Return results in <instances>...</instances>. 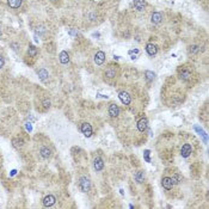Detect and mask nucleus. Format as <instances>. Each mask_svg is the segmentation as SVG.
<instances>
[{"label": "nucleus", "instance_id": "nucleus-10", "mask_svg": "<svg viewBox=\"0 0 209 209\" xmlns=\"http://www.w3.org/2000/svg\"><path fill=\"white\" fill-rule=\"evenodd\" d=\"M147 127H148L147 118H141L139 122H138V129H139L140 132H145L147 129Z\"/></svg>", "mask_w": 209, "mask_h": 209}, {"label": "nucleus", "instance_id": "nucleus-19", "mask_svg": "<svg viewBox=\"0 0 209 209\" xmlns=\"http://www.w3.org/2000/svg\"><path fill=\"white\" fill-rule=\"evenodd\" d=\"M38 77H40V79H41V80L47 79V78H48V72H47L45 70H38Z\"/></svg>", "mask_w": 209, "mask_h": 209}, {"label": "nucleus", "instance_id": "nucleus-5", "mask_svg": "<svg viewBox=\"0 0 209 209\" xmlns=\"http://www.w3.org/2000/svg\"><path fill=\"white\" fill-rule=\"evenodd\" d=\"M118 114H120V108H118L115 103L110 104V106H109V115H110L111 117H117Z\"/></svg>", "mask_w": 209, "mask_h": 209}, {"label": "nucleus", "instance_id": "nucleus-8", "mask_svg": "<svg viewBox=\"0 0 209 209\" xmlns=\"http://www.w3.org/2000/svg\"><path fill=\"white\" fill-rule=\"evenodd\" d=\"M161 184H163V186H164L166 190H171V189H172V186H173V182H172V179H171L170 177H165V178H163Z\"/></svg>", "mask_w": 209, "mask_h": 209}, {"label": "nucleus", "instance_id": "nucleus-20", "mask_svg": "<svg viewBox=\"0 0 209 209\" xmlns=\"http://www.w3.org/2000/svg\"><path fill=\"white\" fill-rule=\"evenodd\" d=\"M28 53H29V55L34 57V56H36V54H37V49H36L34 45H30V47H29Z\"/></svg>", "mask_w": 209, "mask_h": 209}, {"label": "nucleus", "instance_id": "nucleus-11", "mask_svg": "<svg viewBox=\"0 0 209 209\" xmlns=\"http://www.w3.org/2000/svg\"><path fill=\"white\" fill-rule=\"evenodd\" d=\"M93 166L96 168V171H102L103 167H104L103 159H102V158H96V159H95V163H93Z\"/></svg>", "mask_w": 209, "mask_h": 209}, {"label": "nucleus", "instance_id": "nucleus-16", "mask_svg": "<svg viewBox=\"0 0 209 209\" xmlns=\"http://www.w3.org/2000/svg\"><path fill=\"white\" fill-rule=\"evenodd\" d=\"M9 6L12 9H18L22 5V0H7Z\"/></svg>", "mask_w": 209, "mask_h": 209}, {"label": "nucleus", "instance_id": "nucleus-2", "mask_svg": "<svg viewBox=\"0 0 209 209\" xmlns=\"http://www.w3.org/2000/svg\"><path fill=\"white\" fill-rule=\"evenodd\" d=\"M81 133H83L86 138H90V136L92 135V127H91V124H88V123H83V124H81Z\"/></svg>", "mask_w": 209, "mask_h": 209}, {"label": "nucleus", "instance_id": "nucleus-26", "mask_svg": "<svg viewBox=\"0 0 209 209\" xmlns=\"http://www.w3.org/2000/svg\"><path fill=\"white\" fill-rule=\"evenodd\" d=\"M43 105H44V108H49L50 106V102L49 100H44L43 102Z\"/></svg>", "mask_w": 209, "mask_h": 209}, {"label": "nucleus", "instance_id": "nucleus-14", "mask_svg": "<svg viewBox=\"0 0 209 209\" xmlns=\"http://www.w3.org/2000/svg\"><path fill=\"white\" fill-rule=\"evenodd\" d=\"M60 61H61V63H63V65L68 63L70 56L67 54V52H61V53H60Z\"/></svg>", "mask_w": 209, "mask_h": 209}, {"label": "nucleus", "instance_id": "nucleus-4", "mask_svg": "<svg viewBox=\"0 0 209 209\" xmlns=\"http://www.w3.org/2000/svg\"><path fill=\"white\" fill-rule=\"evenodd\" d=\"M104 61H105V54L103 52H97L96 55H95V62L100 66V65L104 63Z\"/></svg>", "mask_w": 209, "mask_h": 209}, {"label": "nucleus", "instance_id": "nucleus-12", "mask_svg": "<svg viewBox=\"0 0 209 209\" xmlns=\"http://www.w3.org/2000/svg\"><path fill=\"white\" fill-rule=\"evenodd\" d=\"M145 6H146L145 0H134V7H135L138 11H143Z\"/></svg>", "mask_w": 209, "mask_h": 209}, {"label": "nucleus", "instance_id": "nucleus-22", "mask_svg": "<svg viewBox=\"0 0 209 209\" xmlns=\"http://www.w3.org/2000/svg\"><path fill=\"white\" fill-rule=\"evenodd\" d=\"M172 182H173V184H176V183H179V182H182V177L178 175V173H175L173 176H172Z\"/></svg>", "mask_w": 209, "mask_h": 209}, {"label": "nucleus", "instance_id": "nucleus-28", "mask_svg": "<svg viewBox=\"0 0 209 209\" xmlns=\"http://www.w3.org/2000/svg\"><path fill=\"white\" fill-rule=\"evenodd\" d=\"M148 155H150V151H146V152H145V157H146V160H147V161H150Z\"/></svg>", "mask_w": 209, "mask_h": 209}, {"label": "nucleus", "instance_id": "nucleus-3", "mask_svg": "<svg viewBox=\"0 0 209 209\" xmlns=\"http://www.w3.org/2000/svg\"><path fill=\"white\" fill-rule=\"evenodd\" d=\"M118 97H120L121 102H122V103H123L124 105H129V104H130V102H132V98H130V96H129V95H128L127 92H124V91L120 92Z\"/></svg>", "mask_w": 209, "mask_h": 209}, {"label": "nucleus", "instance_id": "nucleus-23", "mask_svg": "<svg viewBox=\"0 0 209 209\" xmlns=\"http://www.w3.org/2000/svg\"><path fill=\"white\" fill-rule=\"evenodd\" d=\"M146 77H147L148 80H153L155 74H154L153 72H151V70H146Z\"/></svg>", "mask_w": 209, "mask_h": 209}, {"label": "nucleus", "instance_id": "nucleus-13", "mask_svg": "<svg viewBox=\"0 0 209 209\" xmlns=\"http://www.w3.org/2000/svg\"><path fill=\"white\" fill-rule=\"evenodd\" d=\"M161 19H163V16H161V13H159V12H154L152 14V17H151V20H152L153 24H159L161 22Z\"/></svg>", "mask_w": 209, "mask_h": 209}, {"label": "nucleus", "instance_id": "nucleus-1", "mask_svg": "<svg viewBox=\"0 0 209 209\" xmlns=\"http://www.w3.org/2000/svg\"><path fill=\"white\" fill-rule=\"evenodd\" d=\"M79 186H80L81 191L86 193V191H88V189L91 186V182H90V179L87 177H81L80 181H79Z\"/></svg>", "mask_w": 209, "mask_h": 209}, {"label": "nucleus", "instance_id": "nucleus-24", "mask_svg": "<svg viewBox=\"0 0 209 209\" xmlns=\"http://www.w3.org/2000/svg\"><path fill=\"white\" fill-rule=\"evenodd\" d=\"M115 73H116L115 70H109L105 72V75H106L108 78H114V77H115Z\"/></svg>", "mask_w": 209, "mask_h": 209}, {"label": "nucleus", "instance_id": "nucleus-9", "mask_svg": "<svg viewBox=\"0 0 209 209\" xmlns=\"http://www.w3.org/2000/svg\"><path fill=\"white\" fill-rule=\"evenodd\" d=\"M146 50H147V53L150 54L151 56H153L157 54V52H158V48H157V45L155 44H153V43H148L147 45H146Z\"/></svg>", "mask_w": 209, "mask_h": 209}, {"label": "nucleus", "instance_id": "nucleus-27", "mask_svg": "<svg viewBox=\"0 0 209 209\" xmlns=\"http://www.w3.org/2000/svg\"><path fill=\"white\" fill-rule=\"evenodd\" d=\"M4 63H5V61H4V59H2V56L0 55V68L4 66Z\"/></svg>", "mask_w": 209, "mask_h": 209}, {"label": "nucleus", "instance_id": "nucleus-15", "mask_svg": "<svg viewBox=\"0 0 209 209\" xmlns=\"http://www.w3.org/2000/svg\"><path fill=\"white\" fill-rule=\"evenodd\" d=\"M179 75H181V79H183V80H189V79H191V72L189 70H183Z\"/></svg>", "mask_w": 209, "mask_h": 209}, {"label": "nucleus", "instance_id": "nucleus-18", "mask_svg": "<svg viewBox=\"0 0 209 209\" xmlns=\"http://www.w3.org/2000/svg\"><path fill=\"white\" fill-rule=\"evenodd\" d=\"M143 179H145V173L142 171H139V172L135 173V181L138 182V183H142Z\"/></svg>", "mask_w": 209, "mask_h": 209}, {"label": "nucleus", "instance_id": "nucleus-6", "mask_svg": "<svg viewBox=\"0 0 209 209\" xmlns=\"http://www.w3.org/2000/svg\"><path fill=\"white\" fill-rule=\"evenodd\" d=\"M55 203V197L53 195H48L43 198V204L44 207H52Z\"/></svg>", "mask_w": 209, "mask_h": 209}, {"label": "nucleus", "instance_id": "nucleus-25", "mask_svg": "<svg viewBox=\"0 0 209 209\" xmlns=\"http://www.w3.org/2000/svg\"><path fill=\"white\" fill-rule=\"evenodd\" d=\"M197 52H198V47H197V45L190 47V53H197Z\"/></svg>", "mask_w": 209, "mask_h": 209}, {"label": "nucleus", "instance_id": "nucleus-7", "mask_svg": "<svg viewBox=\"0 0 209 209\" xmlns=\"http://www.w3.org/2000/svg\"><path fill=\"white\" fill-rule=\"evenodd\" d=\"M181 154H182V157H184V158H188V157L191 154V146H190L189 143H185V145L182 147Z\"/></svg>", "mask_w": 209, "mask_h": 209}, {"label": "nucleus", "instance_id": "nucleus-17", "mask_svg": "<svg viewBox=\"0 0 209 209\" xmlns=\"http://www.w3.org/2000/svg\"><path fill=\"white\" fill-rule=\"evenodd\" d=\"M41 155L43 157V158H49L50 155H52V151H50V148H48V147H43V148H41Z\"/></svg>", "mask_w": 209, "mask_h": 209}, {"label": "nucleus", "instance_id": "nucleus-21", "mask_svg": "<svg viewBox=\"0 0 209 209\" xmlns=\"http://www.w3.org/2000/svg\"><path fill=\"white\" fill-rule=\"evenodd\" d=\"M12 142H13V146L14 147H17V148H18V147H22L23 143H24V141L22 139H14Z\"/></svg>", "mask_w": 209, "mask_h": 209}]
</instances>
